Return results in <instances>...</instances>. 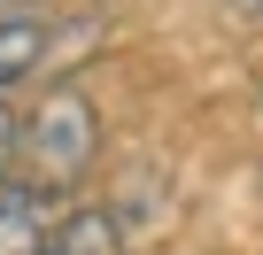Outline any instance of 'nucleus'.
Wrapping results in <instances>:
<instances>
[{
	"label": "nucleus",
	"mask_w": 263,
	"mask_h": 255,
	"mask_svg": "<svg viewBox=\"0 0 263 255\" xmlns=\"http://www.w3.org/2000/svg\"><path fill=\"white\" fill-rule=\"evenodd\" d=\"M16 155H24L31 186L70 193V186L101 163V116H93V101H85L78 85H47V93L31 101V116L16 124Z\"/></svg>",
	"instance_id": "f257e3e1"
},
{
	"label": "nucleus",
	"mask_w": 263,
	"mask_h": 255,
	"mask_svg": "<svg viewBox=\"0 0 263 255\" xmlns=\"http://www.w3.org/2000/svg\"><path fill=\"white\" fill-rule=\"evenodd\" d=\"M54 247V193L31 178L0 186V255H47Z\"/></svg>",
	"instance_id": "f03ea898"
},
{
	"label": "nucleus",
	"mask_w": 263,
	"mask_h": 255,
	"mask_svg": "<svg viewBox=\"0 0 263 255\" xmlns=\"http://www.w3.org/2000/svg\"><path fill=\"white\" fill-rule=\"evenodd\" d=\"M47 62V16L39 8H0V101Z\"/></svg>",
	"instance_id": "7ed1b4c3"
},
{
	"label": "nucleus",
	"mask_w": 263,
	"mask_h": 255,
	"mask_svg": "<svg viewBox=\"0 0 263 255\" xmlns=\"http://www.w3.org/2000/svg\"><path fill=\"white\" fill-rule=\"evenodd\" d=\"M54 255H124V232L108 209H70L54 217Z\"/></svg>",
	"instance_id": "20e7f679"
},
{
	"label": "nucleus",
	"mask_w": 263,
	"mask_h": 255,
	"mask_svg": "<svg viewBox=\"0 0 263 255\" xmlns=\"http://www.w3.org/2000/svg\"><path fill=\"white\" fill-rule=\"evenodd\" d=\"M16 178V116H8V101H0V186Z\"/></svg>",
	"instance_id": "39448f33"
},
{
	"label": "nucleus",
	"mask_w": 263,
	"mask_h": 255,
	"mask_svg": "<svg viewBox=\"0 0 263 255\" xmlns=\"http://www.w3.org/2000/svg\"><path fill=\"white\" fill-rule=\"evenodd\" d=\"M240 8H248V16H263V0H240Z\"/></svg>",
	"instance_id": "423d86ee"
},
{
	"label": "nucleus",
	"mask_w": 263,
	"mask_h": 255,
	"mask_svg": "<svg viewBox=\"0 0 263 255\" xmlns=\"http://www.w3.org/2000/svg\"><path fill=\"white\" fill-rule=\"evenodd\" d=\"M8 8H31V0H8Z\"/></svg>",
	"instance_id": "0eeeda50"
}]
</instances>
